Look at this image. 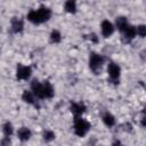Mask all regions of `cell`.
<instances>
[{"mask_svg":"<svg viewBox=\"0 0 146 146\" xmlns=\"http://www.w3.org/2000/svg\"><path fill=\"white\" fill-rule=\"evenodd\" d=\"M31 91L38 99H50L55 95V90L48 81H43V82H40L38 80L32 81Z\"/></svg>","mask_w":146,"mask_h":146,"instance_id":"6da1fadb","label":"cell"},{"mask_svg":"<svg viewBox=\"0 0 146 146\" xmlns=\"http://www.w3.org/2000/svg\"><path fill=\"white\" fill-rule=\"evenodd\" d=\"M27 21L31 22L32 24H42L51 17V10L48 7L41 6L38 9H32L27 14Z\"/></svg>","mask_w":146,"mask_h":146,"instance_id":"7a4b0ae2","label":"cell"},{"mask_svg":"<svg viewBox=\"0 0 146 146\" xmlns=\"http://www.w3.org/2000/svg\"><path fill=\"white\" fill-rule=\"evenodd\" d=\"M73 128H74V133L76 136L83 137L90 130V123L87 120H84L81 116H79V117H75V120H74V127Z\"/></svg>","mask_w":146,"mask_h":146,"instance_id":"3957f363","label":"cell"},{"mask_svg":"<svg viewBox=\"0 0 146 146\" xmlns=\"http://www.w3.org/2000/svg\"><path fill=\"white\" fill-rule=\"evenodd\" d=\"M104 62H105V58L100 54L91 52L90 56H89V67L95 73H98L102 70V67L104 65Z\"/></svg>","mask_w":146,"mask_h":146,"instance_id":"277c9868","label":"cell"},{"mask_svg":"<svg viewBox=\"0 0 146 146\" xmlns=\"http://www.w3.org/2000/svg\"><path fill=\"white\" fill-rule=\"evenodd\" d=\"M107 74H108V78L111 81L117 82L120 80V75H121V67L115 63H110L107 66Z\"/></svg>","mask_w":146,"mask_h":146,"instance_id":"5b68a950","label":"cell"},{"mask_svg":"<svg viewBox=\"0 0 146 146\" xmlns=\"http://www.w3.org/2000/svg\"><path fill=\"white\" fill-rule=\"evenodd\" d=\"M31 74H32V70H31L30 66H27V65H22V64H19V65L17 66V70H16V78H17L18 80H27V79H30Z\"/></svg>","mask_w":146,"mask_h":146,"instance_id":"8992f818","label":"cell"},{"mask_svg":"<svg viewBox=\"0 0 146 146\" xmlns=\"http://www.w3.org/2000/svg\"><path fill=\"white\" fill-rule=\"evenodd\" d=\"M86 105L81 102H73L71 103V106H70V110H71V113L75 116V117H79L81 116L84 112H86Z\"/></svg>","mask_w":146,"mask_h":146,"instance_id":"52a82bcc","label":"cell"},{"mask_svg":"<svg viewBox=\"0 0 146 146\" xmlns=\"http://www.w3.org/2000/svg\"><path fill=\"white\" fill-rule=\"evenodd\" d=\"M100 30H102V34H103L104 38H110V36L114 33L115 27H114L113 23H111L110 21L105 19V21H103L102 24H100Z\"/></svg>","mask_w":146,"mask_h":146,"instance_id":"ba28073f","label":"cell"},{"mask_svg":"<svg viewBox=\"0 0 146 146\" xmlns=\"http://www.w3.org/2000/svg\"><path fill=\"white\" fill-rule=\"evenodd\" d=\"M17 137L19 140L22 141H27L31 137H32V131L30 130V128L27 127H22L18 129L17 131Z\"/></svg>","mask_w":146,"mask_h":146,"instance_id":"9c48e42d","label":"cell"},{"mask_svg":"<svg viewBox=\"0 0 146 146\" xmlns=\"http://www.w3.org/2000/svg\"><path fill=\"white\" fill-rule=\"evenodd\" d=\"M122 34H123V38H124L127 41H131V40H133L135 36L137 35V33H136V26L129 24V25L124 29V31L122 32Z\"/></svg>","mask_w":146,"mask_h":146,"instance_id":"30bf717a","label":"cell"},{"mask_svg":"<svg viewBox=\"0 0 146 146\" xmlns=\"http://www.w3.org/2000/svg\"><path fill=\"white\" fill-rule=\"evenodd\" d=\"M22 99L26 103V104H30V105H34L36 106V97L33 95V92L31 90H24L23 95H22Z\"/></svg>","mask_w":146,"mask_h":146,"instance_id":"8fae6325","label":"cell"},{"mask_svg":"<svg viewBox=\"0 0 146 146\" xmlns=\"http://www.w3.org/2000/svg\"><path fill=\"white\" fill-rule=\"evenodd\" d=\"M24 27V23L19 17H14L11 19V30L14 33H19L23 31Z\"/></svg>","mask_w":146,"mask_h":146,"instance_id":"7c38bea8","label":"cell"},{"mask_svg":"<svg viewBox=\"0 0 146 146\" xmlns=\"http://www.w3.org/2000/svg\"><path fill=\"white\" fill-rule=\"evenodd\" d=\"M128 25H129V22H128L127 17H124V16H119V17H116V19H115V26H114V27H116L121 33L124 31V29H125Z\"/></svg>","mask_w":146,"mask_h":146,"instance_id":"4fadbf2b","label":"cell"},{"mask_svg":"<svg viewBox=\"0 0 146 146\" xmlns=\"http://www.w3.org/2000/svg\"><path fill=\"white\" fill-rule=\"evenodd\" d=\"M103 122L106 127H113L115 124V117L113 114H111L110 112H106L104 115H103Z\"/></svg>","mask_w":146,"mask_h":146,"instance_id":"5bb4252c","label":"cell"},{"mask_svg":"<svg viewBox=\"0 0 146 146\" xmlns=\"http://www.w3.org/2000/svg\"><path fill=\"white\" fill-rule=\"evenodd\" d=\"M49 39H50V42L51 43H59L62 41V34L58 30H52L50 35H49Z\"/></svg>","mask_w":146,"mask_h":146,"instance_id":"9a60e30c","label":"cell"},{"mask_svg":"<svg viewBox=\"0 0 146 146\" xmlns=\"http://www.w3.org/2000/svg\"><path fill=\"white\" fill-rule=\"evenodd\" d=\"M64 8H65V10H66L67 13L74 14V13L76 11V2L73 1V0H68V1H66V2L64 3Z\"/></svg>","mask_w":146,"mask_h":146,"instance_id":"2e32d148","label":"cell"},{"mask_svg":"<svg viewBox=\"0 0 146 146\" xmlns=\"http://www.w3.org/2000/svg\"><path fill=\"white\" fill-rule=\"evenodd\" d=\"M2 132L5 135V137H10L14 132V127L10 122H6L3 125H2Z\"/></svg>","mask_w":146,"mask_h":146,"instance_id":"e0dca14e","label":"cell"},{"mask_svg":"<svg viewBox=\"0 0 146 146\" xmlns=\"http://www.w3.org/2000/svg\"><path fill=\"white\" fill-rule=\"evenodd\" d=\"M42 137H43V140H44V141L49 143V141H51V140H54V139H55L56 135H55V132H54V131H51V130H46V131H43Z\"/></svg>","mask_w":146,"mask_h":146,"instance_id":"ac0fdd59","label":"cell"},{"mask_svg":"<svg viewBox=\"0 0 146 146\" xmlns=\"http://www.w3.org/2000/svg\"><path fill=\"white\" fill-rule=\"evenodd\" d=\"M136 33H137L138 36L144 38L146 35V26L144 24H140V25L136 26Z\"/></svg>","mask_w":146,"mask_h":146,"instance_id":"d6986e66","label":"cell"},{"mask_svg":"<svg viewBox=\"0 0 146 146\" xmlns=\"http://www.w3.org/2000/svg\"><path fill=\"white\" fill-rule=\"evenodd\" d=\"M11 141H10V137H3L0 141V146H10Z\"/></svg>","mask_w":146,"mask_h":146,"instance_id":"ffe728a7","label":"cell"},{"mask_svg":"<svg viewBox=\"0 0 146 146\" xmlns=\"http://www.w3.org/2000/svg\"><path fill=\"white\" fill-rule=\"evenodd\" d=\"M120 145H121L120 141H114V144H113V146H120Z\"/></svg>","mask_w":146,"mask_h":146,"instance_id":"44dd1931","label":"cell"}]
</instances>
